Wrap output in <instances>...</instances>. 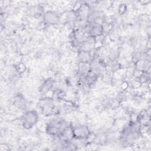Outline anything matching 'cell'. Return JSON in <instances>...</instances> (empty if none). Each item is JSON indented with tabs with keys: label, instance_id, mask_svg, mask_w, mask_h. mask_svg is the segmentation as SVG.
<instances>
[{
	"label": "cell",
	"instance_id": "cell-1",
	"mask_svg": "<svg viewBox=\"0 0 151 151\" xmlns=\"http://www.w3.org/2000/svg\"><path fill=\"white\" fill-rule=\"evenodd\" d=\"M37 115L35 111H27L22 117L23 126L27 129L31 128L37 122Z\"/></svg>",
	"mask_w": 151,
	"mask_h": 151
},
{
	"label": "cell",
	"instance_id": "cell-2",
	"mask_svg": "<svg viewBox=\"0 0 151 151\" xmlns=\"http://www.w3.org/2000/svg\"><path fill=\"white\" fill-rule=\"evenodd\" d=\"M73 134L76 138L85 139L89 136L90 132L86 126H81L76 127L73 130Z\"/></svg>",
	"mask_w": 151,
	"mask_h": 151
},
{
	"label": "cell",
	"instance_id": "cell-3",
	"mask_svg": "<svg viewBox=\"0 0 151 151\" xmlns=\"http://www.w3.org/2000/svg\"><path fill=\"white\" fill-rule=\"evenodd\" d=\"M103 32L102 25L97 22H93L91 24L88 28V32L91 35V37H97L100 35Z\"/></svg>",
	"mask_w": 151,
	"mask_h": 151
},
{
	"label": "cell",
	"instance_id": "cell-4",
	"mask_svg": "<svg viewBox=\"0 0 151 151\" xmlns=\"http://www.w3.org/2000/svg\"><path fill=\"white\" fill-rule=\"evenodd\" d=\"M44 20L51 24H57L59 21V18L57 15L54 12L48 11L44 15Z\"/></svg>",
	"mask_w": 151,
	"mask_h": 151
}]
</instances>
